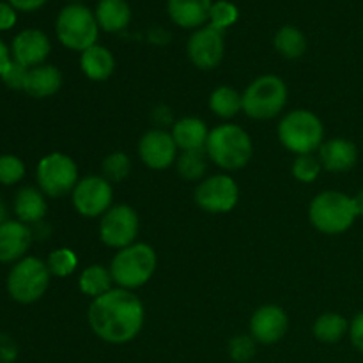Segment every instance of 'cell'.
Masks as SVG:
<instances>
[{"instance_id":"f35d334b","label":"cell","mask_w":363,"mask_h":363,"mask_svg":"<svg viewBox=\"0 0 363 363\" xmlns=\"http://www.w3.org/2000/svg\"><path fill=\"white\" fill-rule=\"evenodd\" d=\"M48 0H9L11 6L18 11H35V9H41Z\"/></svg>"},{"instance_id":"ffe728a7","label":"cell","mask_w":363,"mask_h":363,"mask_svg":"<svg viewBox=\"0 0 363 363\" xmlns=\"http://www.w3.org/2000/svg\"><path fill=\"white\" fill-rule=\"evenodd\" d=\"M172 138L177 149L183 151H204L209 130L206 123L197 117H183L172 126Z\"/></svg>"},{"instance_id":"6da1fadb","label":"cell","mask_w":363,"mask_h":363,"mask_svg":"<svg viewBox=\"0 0 363 363\" xmlns=\"http://www.w3.org/2000/svg\"><path fill=\"white\" fill-rule=\"evenodd\" d=\"M87 319L92 332L101 340L126 344L142 332L145 319L144 303L133 291L113 287L92 300Z\"/></svg>"},{"instance_id":"836d02e7","label":"cell","mask_w":363,"mask_h":363,"mask_svg":"<svg viewBox=\"0 0 363 363\" xmlns=\"http://www.w3.org/2000/svg\"><path fill=\"white\" fill-rule=\"evenodd\" d=\"M25 163L14 155L0 156V184H16L23 179Z\"/></svg>"},{"instance_id":"4fadbf2b","label":"cell","mask_w":363,"mask_h":363,"mask_svg":"<svg viewBox=\"0 0 363 363\" xmlns=\"http://www.w3.org/2000/svg\"><path fill=\"white\" fill-rule=\"evenodd\" d=\"M225 55L223 32L216 30L211 25L197 28L188 39V57L199 69H215L220 66Z\"/></svg>"},{"instance_id":"8992f818","label":"cell","mask_w":363,"mask_h":363,"mask_svg":"<svg viewBox=\"0 0 363 363\" xmlns=\"http://www.w3.org/2000/svg\"><path fill=\"white\" fill-rule=\"evenodd\" d=\"M55 32L66 48L82 53L96 45L99 25L96 14L89 7L82 4H69L57 16Z\"/></svg>"},{"instance_id":"d590c367","label":"cell","mask_w":363,"mask_h":363,"mask_svg":"<svg viewBox=\"0 0 363 363\" xmlns=\"http://www.w3.org/2000/svg\"><path fill=\"white\" fill-rule=\"evenodd\" d=\"M27 74H28L27 67L18 64L16 60H11L9 66H7L6 69H4V73L0 74V78H2V82L9 89H14V91H23Z\"/></svg>"},{"instance_id":"83f0119b","label":"cell","mask_w":363,"mask_h":363,"mask_svg":"<svg viewBox=\"0 0 363 363\" xmlns=\"http://www.w3.org/2000/svg\"><path fill=\"white\" fill-rule=\"evenodd\" d=\"M209 108L222 119H233L240 110H243V94L229 85H222L209 96Z\"/></svg>"},{"instance_id":"60d3db41","label":"cell","mask_w":363,"mask_h":363,"mask_svg":"<svg viewBox=\"0 0 363 363\" xmlns=\"http://www.w3.org/2000/svg\"><path fill=\"white\" fill-rule=\"evenodd\" d=\"M354 201V208H357L358 216H363V190L358 191L357 197H353Z\"/></svg>"},{"instance_id":"7c38bea8","label":"cell","mask_w":363,"mask_h":363,"mask_svg":"<svg viewBox=\"0 0 363 363\" xmlns=\"http://www.w3.org/2000/svg\"><path fill=\"white\" fill-rule=\"evenodd\" d=\"M71 197L74 209L82 216L98 218L112 208L113 190L103 176H87L78 181Z\"/></svg>"},{"instance_id":"52a82bcc","label":"cell","mask_w":363,"mask_h":363,"mask_svg":"<svg viewBox=\"0 0 363 363\" xmlns=\"http://www.w3.org/2000/svg\"><path fill=\"white\" fill-rule=\"evenodd\" d=\"M287 94V85L277 74L255 78L243 92V112L250 119H273L286 106Z\"/></svg>"},{"instance_id":"e0dca14e","label":"cell","mask_w":363,"mask_h":363,"mask_svg":"<svg viewBox=\"0 0 363 363\" xmlns=\"http://www.w3.org/2000/svg\"><path fill=\"white\" fill-rule=\"evenodd\" d=\"M32 243V230L20 220H6L0 225V262L21 261Z\"/></svg>"},{"instance_id":"7a4b0ae2","label":"cell","mask_w":363,"mask_h":363,"mask_svg":"<svg viewBox=\"0 0 363 363\" xmlns=\"http://www.w3.org/2000/svg\"><path fill=\"white\" fill-rule=\"evenodd\" d=\"M206 155L225 172L241 170L254 156V144L247 131L238 124H222L209 131Z\"/></svg>"},{"instance_id":"44dd1931","label":"cell","mask_w":363,"mask_h":363,"mask_svg":"<svg viewBox=\"0 0 363 363\" xmlns=\"http://www.w3.org/2000/svg\"><path fill=\"white\" fill-rule=\"evenodd\" d=\"M60 87H62V73L55 66L41 64V66L28 69L23 91L32 98L43 99L57 94Z\"/></svg>"},{"instance_id":"e575fe53","label":"cell","mask_w":363,"mask_h":363,"mask_svg":"<svg viewBox=\"0 0 363 363\" xmlns=\"http://www.w3.org/2000/svg\"><path fill=\"white\" fill-rule=\"evenodd\" d=\"M229 354L234 362L248 363L255 354V340L252 335H238L229 342Z\"/></svg>"},{"instance_id":"4316f807","label":"cell","mask_w":363,"mask_h":363,"mask_svg":"<svg viewBox=\"0 0 363 363\" xmlns=\"http://www.w3.org/2000/svg\"><path fill=\"white\" fill-rule=\"evenodd\" d=\"M275 50L286 59H300L305 52H307V38L300 28L293 27V25H286V27L279 28L273 39Z\"/></svg>"},{"instance_id":"2e32d148","label":"cell","mask_w":363,"mask_h":363,"mask_svg":"<svg viewBox=\"0 0 363 363\" xmlns=\"http://www.w3.org/2000/svg\"><path fill=\"white\" fill-rule=\"evenodd\" d=\"M50 50H52V45L45 32L38 28H27L14 38L13 60L27 69H32L45 62L46 57L50 55Z\"/></svg>"},{"instance_id":"4dcf8cb0","label":"cell","mask_w":363,"mask_h":363,"mask_svg":"<svg viewBox=\"0 0 363 363\" xmlns=\"http://www.w3.org/2000/svg\"><path fill=\"white\" fill-rule=\"evenodd\" d=\"M238 18H240V11L233 2H227V0L213 2L211 13H209V25L215 27L216 30L223 32L230 25L236 23Z\"/></svg>"},{"instance_id":"5b68a950","label":"cell","mask_w":363,"mask_h":363,"mask_svg":"<svg viewBox=\"0 0 363 363\" xmlns=\"http://www.w3.org/2000/svg\"><path fill=\"white\" fill-rule=\"evenodd\" d=\"M308 218L319 233L335 236L351 229L358 213L353 197L342 191L328 190L315 195L308 208Z\"/></svg>"},{"instance_id":"30bf717a","label":"cell","mask_w":363,"mask_h":363,"mask_svg":"<svg viewBox=\"0 0 363 363\" xmlns=\"http://www.w3.org/2000/svg\"><path fill=\"white\" fill-rule=\"evenodd\" d=\"M140 220L131 206H112L99 222V240L110 248L123 250L130 245L137 243Z\"/></svg>"},{"instance_id":"8fae6325","label":"cell","mask_w":363,"mask_h":363,"mask_svg":"<svg viewBox=\"0 0 363 363\" xmlns=\"http://www.w3.org/2000/svg\"><path fill=\"white\" fill-rule=\"evenodd\" d=\"M195 202L206 213L222 215L233 211L240 202V188L227 174L206 177L195 188Z\"/></svg>"},{"instance_id":"603a6c76","label":"cell","mask_w":363,"mask_h":363,"mask_svg":"<svg viewBox=\"0 0 363 363\" xmlns=\"http://www.w3.org/2000/svg\"><path fill=\"white\" fill-rule=\"evenodd\" d=\"M96 20L105 32H121L130 25L131 9L126 0H99Z\"/></svg>"},{"instance_id":"484cf974","label":"cell","mask_w":363,"mask_h":363,"mask_svg":"<svg viewBox=\"0 0 363 363\" xmlns=\"http://www.w3.org/2000/svg\"><path fill=\"white\" fill-rule=\"evenodd\" d=\"M314 337L323 344H335L344 339L347 332H350V323L346 318L335 312H326V314L319 315L314 323Z\"/></svg>"},{"instance_id":"3957f363","label":"cell","mask_w":363,"mask_h":363,"mask_svg":"<svg viewBox=\"0 0 363 363\" xmlns=\"http://www.w3.org/2000/svg\"><path fill=\"white\" fill-rule=\"evenodd\" d=\"M156 264L158 257L151 245L133 243L123 250H117L110 264V273L117 287L133 291L145 286L152 279Z\"/></svg>"},{"instance_id":"f1b7e54d","label":"cell","mask_w":363,"mask_h":363,"mask_svg":"<svg viewBox=\"0 0 363 363\" xmlns=\"http://www.w3.org/2000/svg\"><path fill=\"white\" fill-rule=\"evenodd\" d=\"M176 169L183 179H202L206 169H208V155H206V151H183L177 156Z\"/></svg>"},{"instance_id":"7402d4cb","label":"cell","mask_w":363,"mask_h":363,"mask_svg":"<svg viewBox=\"0 0 363 363\" xmlns=\"http://www.w3.org/2000/svg\"><path fill=\"white\" fill-rule=\"evenodd\" d=\"M80 67L89 80L105 82L112 77L116 69V59L108 48L96 43L94 46L82 52Z\"/></svg>"},{"instance_id":"ab89813d","label":"cell","mask_w":363,"mask_h":363,"mask_svg":"<svg viewBox=\"0 0 363 363\" xmlns=\"http://www.w3.org/2000/svg\"><path fill=\"white\" fill-rule=\"evenodd\" d=\"M11 60H13V59H11L9 48H7L6 43H4L2 39H0V74H2L4 69H6V67L9 66Z\"/></svg>"},{"instance_id":"277c9868","label":"cell","mask_w":363,"mask_h":363,"mask_svg":"<svg viewBox=\"0 0 363 363\" xmlns=\"http://www.w3.org/2000/svg\"><path fill=\"white\" fill-rule=\"evenodd\" d=\"M277 133L280 144L296 156L312 155L325 144V126L311 110L300 108L286 113Z\"/></svg>"},{"instance_id":"8d00e7d4","label":"cell","mask_w":363,"mask_h":363,"mask_svg":"<svg viewBox=\"0 0 363 363\" xmlns=\"http://www.w3.org/2000/svg\"><path fill=\"white\" fill-rule=\"evenodd\" d=\"M350 337L353 346L363 353V312L354 315L353 321L350 323Z\"/></svg>"},{"instance_id":"f546056e","label":"cell","mask_w":363,"mask_h":363,"mask_svg":"<svg viewBox=\"0 0 363 363\" xmlns=\"http://www.w3.org/2000/svg\"><path fill=\"white\" fill-rule=\"evenodd\" d=\"M101 169H103V177H105L110 184L121 183V181L126 179L128 174H130L131 162L123 151H116L103 160Z\"/></svg>"},{"instance_id":"cb8c5ba5","label":"cell","mask_w":363,"mask_h":363,"mask_svg":"<svg viewBox=\"0 0 363 363\" xmlns=\"http://www.w3.org/2000/svg\"><path fill=\"white\" fill-rule=\"evenodd\" d=\"M46 209L48 206H46L45 194L38 188H21L14 199V213L23 223H39L45 218Z\"/></svg>"},{"instance_id":"ac0fdd59","label":"cell","mask_w":363,"mask_h":363,"mask_svg":"<svg viewBox=\"0 0 363 363\" xmlns=\"http://www.w3.org/2000/svg\"><path fill=\"white\" fill-rule=\"evenodd\" d=\"M358 149L347 138H332L319 147V162L328 172L342 174L357 165Z\"/></svg>"},{"instance_id":"d6986e66","label":"cell","mask_w":363,"mask_h":363,"mask_svg":"<svg viewBox=\"0 0 363 363\" xmlns=\"http://www.w3.org/2000/svg\"><path fill=\"white\" fill-rule=\"evenodd\" d=\"M211 0H169L167 11L170 20L183 28H201L209 21Z\"/></svg>"},{"instance_id":"74e56055","label":"cell","mask_w":363,"mask_h":363,"mask_svg":"<svg viewBox=\"0 0 363 363\" xmlns=\"http://www.w3.org/2000/svg\"><path fill=\"white\" fill-rule=\"evenodd\" d=\"M16 23V11L11 4L0 2V30H9Z\"/></svg>"},{"instance_id":"d6a6232c","label":"cell","mask_w":363,"mask_h":363,"mask_svg":"<svg viewBox=\"0 0 363 363\" xmlns=\"http://www.w3.org/2000/svg\"><path fill=\"white\" fill-rule=\"evenodd\" d=\"M321 170V162L314 155H300L293 162V176L300 183H312V181L318 179Z\"/></svg>"},{"instance_id":"1f68e13d","label":"cell","mask_w":363,"mask_h":363,"mask_svg":"<svg viewBox=\"0 0 363 363\" xmlns=\"http://www.w3.org/2000/svg\"><path fill=\"white\" fill-rule=\"evenodd\" d=\"M50 273L55 277H69L71 273H74L78 266V259L74 255L73 250L69 248H59V250H53L50 254L48 261H46Z\"/></svg>"},{"instance_id":"b9f144b4","label":"cell","mask_w":363,"mask_h":363,"mask_svg":"<svg viewBox=\"0 0 363 363\" xmlns=\"http://www.w3.org/2000/svg\"><path fill=\"white\" fill-rule=\"evenodd\" d=\"M7 220V211H6V206L2 204V201H0V225H2L4 222Z\"/></svg>"},{"instance_id":"9c48e42d","label":"cell","mask_w":363,"mask_h":363,"mask_svg":"<svg viewBox=\"0 0 363 363\" xmlns=\"http://www.w3.org/2000/svg\"><path fill=\"white\" fill-rule=\"evenodd\" d=\"M39 190L53 199L73 194L78 179V167L64 152H50L38 163L35 170Z\"/></svg>"},{"instance_id":"9a60e30c","label":"cell","mask_w":363,"mask_h":363,"mask_svg":"<svg viewBox=\"0 0 363 363\" xmlns=\"http://www.w3.org/2000/svg\"><path fill=\"white\" fill-rule=\"evenodd\" d=\"M287 328H289V319L286 311L279 305H262L254 312L250 319V335L255 342L272 346L284 339Z\"/></svg>"},{"instance_id":"ba28073f","label":"cell","mask_w":363,"mask_h":363,"mask_svg":"<svg viewBox=\"0 0 363 363\" xmlns=\"http://www.w3.org/2000/svg\"><path fill=\"white\" fill-rule=\"evenodd\" d=\"M50 269L38 257H23L13 266L7 277L9 296L18 303H34L45 296L50 286Z\"/></svg>"},{"instance_id":"7bdbcfd3","label":"cell","mask_w":363,"mask_h":363,"mask_svg":"<svg viewBox=\"0 0 363 363\" xmlns=\"http://www.w3.org/2000/svg\"><path fill=\"white\" fill-rule=\"evenodd\" d=\"M73 2H74V4H78V2H80V0H73Z\"/></svg>"},{"instance_id":"d4e9b609","label":"cell","mask_w":363,"mask_h":363,"mask_svg":"<svg viewBox=\"0 0 363 363\" xmlns=\"http://www.w3.org/2000/svg\"><path fill=\"white\" fill-rule=\"evenodd\" d=\"M113 279L110 268H105L101 264H92L82 272L80 279H78V289L85 294V296L94 298L103 296L105 293H108L112 287Z\"/></svg>"},{"instance_id":"5bb4252c","label":"cell","mask_w":363,"mask_h":363,"mask_svg":"<svg viewBox=\"0 0 363 363\" xmlns=\"http://www.w3.org/2000/svg\"><path fill=\"white\" fill-rule=\"evenodd\" d=\"M138 155L145 167L152 170H165L177 160V145L172 135L165 130H149L138 142Z\"/></svg>"}]
</instances>
